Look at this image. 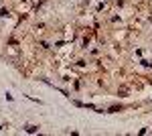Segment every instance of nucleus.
I'll list each match as a JSON object with an SVG mask.
<instances>
[{
	"label": "nucleus",
	"instance_id": "nucleus-1",
	"mask_svg": "<svg viewBox=\"0 0 152 136\" xmlns=\"http://www.w3.org/2000/svg\"><path fill=\"white\" fill-rule=\"evenodd\" d=\"M25 130H27L29 134H35V132H39V126H33V124H29V126H27Z\"/></svg>",
	"mask_w": 152,
	"mask_h": 136
},
{
	"label": "nucleus",
	"instance_id": "nucleus-2",
	"mask_svg": "<svg viewBox=\"0 0 152 136\" xmlns=\"http://www.w3.org/2000/svg\"><path fill=\"white\" fill-rule=\"evenodd\" d=\"M128 92H130V87H126V85H122V87L118 89V94H120V96H128Z\"/></svg>",
	"mask_w": 152,
	"mask_h": 136
},
{
	"label": "nucleus",
	"instance_id": "nucleus-3",
	"mask_svg": "<svg viewBox=\"0 0 152 136\" xmlns=\"http://www.w3.org/2000/svg\"><path fill=\"white\" fill-rule=\"evenodd\" d=\"M122 110H124L122 106H112L110 110H107V114H114V112H122Z\"/></svg>",
	"mask_w": 152,
	"mask_h": 136
},
{
	"label": "nucleus",
	"instance_id": "nucleus-4",
	"mask_svg": "<svg viewBox=\"0 0 152 136\" xmlns=\"http://www.w3.org/2000/svg\"><path fill=\"white\" fill-rule=\"evenodd\" d=\"M0 16H2V18L10 16V10H8V8H0Z\"/></svg>",
	"mask_w": 152,
	"mask_h": 136
},
{
	"label": "nucleus",
	"instance_id": "nucleus-5",
	"mask_svg": "<svg viewBox=\"0 0 152 136\" xmlns=\"http://www.w3.org/2000/svg\"><path fill=\"white\" fill-rule=\"evenodd\" d=\"M140 65H142V67H148V69H150V67H152V61H148V59H142V61H140Z\"/></svg>",
	"mask_w": 152,
	"mask_h": 136
},
{
	"label": "nucleus",
	"instance_id": "nucleus-6",
	"mask_svg": "<svg viewBox=\"0 0 152 136\" xmlns=\"http://www.w3.org/2000/svg\"><path fill=\"white\" fill-rule=\"evenodd\" d=\"M41 47H43V49H51V47H49V43H47V41H41Z\"/></svg>",
	"mask_w": 152,
	"mask_h": 136
}]
</instances>
